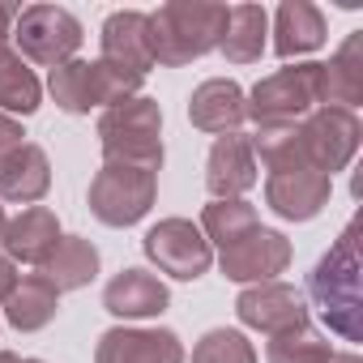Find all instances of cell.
<instances>
[{
	"instance_id": "cell-1",
	"label": "cell",
	"mask_w": 363,
	"mask_h": 363,
	"mask_svg": "<svg viewBox=\"0 0 363 363\" xmlns=\"http://www.w3.org/2000/svg\"><path fill=\"white\" fill-rule=\"evenodd\" d=\"M359 116L346 107H316L308 120L291 124V128H257L252 137V154H261V162L274 167H312L325 171L333 179V171H342L354 150H359Z\"/></svg>"
},
{
	"instance_id": "cell-2",
	"label": "cell",
	"mask_w": 363,
	"mask_h": 363,
	"mask_svg": "<svg viewBox=\"0 0 363 363\" xmlns=\"http://www.w3.org/2000/svg\"><path fill=\"white\" fill-rule=\"evenodd\" d=\"M308 295L312 308L320 312V320L346 337V342H363V299H359V218H350L342 227V235L333 240V248L316 261L312 278H308Z\"/></svg>"
},
{
	"instance_id": "cell-3",
	"label": "cell",
	"mask_w": 363,
	"mask_h": 363,
	"mask_svg": "<svg viewBox=\"0 0 363 363\" xmlns=\"http://www.w3.org/2000/svg\"><path fill=\"white\" fill-rule=\"evenodd\" d=\"M145 18H150L154 65H167V69H179V65L214 52L227 30V5H197V0H171V5Z\"/></svg>"
},
{
	"instance_id": "cell-4",
	"label": "cell",
	"mask_w": 363,
	"mask_h": 363,
	"mask_svg": "<svg viewBox=\"0 0 363 363\" xmlns=\"http://www.w3.org/2000/svg\"><path fill=\"white\" fill-rule=\"evenodd\" d=\"M99 145L107 162H137L158 171L162 167V111L154 99L133 94L103 111L99 120Z\"/></svg>"
},
{
	"instance_id": "cell-5",
	"label": "cell",
	"mask_w": 363,
	"mask_h": 363,
	"mask_svg": "<svg viewBox=\"0 0 363 363\" xmlns=\"http://www.w3.org/2000/svg\"><path fill=\"white\" fill-rule=\"evenodd\" d=\"M244 107L257 128H291L308 120L320 107V65H286L261 77L252 94H244Z\"/></svg>"
},
{
	"instance_id": "cell-6",
	"label": "cell",
	"mask_w": 363,
	"mask_h": 363,
	"mask_svg": "<svg viewBox=\"0 0 363 363\" xmlns=\"http://www.w3.org/2000/svg\"><path fill=\"white\" fill-rule=\"evenodd\" d=\"M48 90H52L56 107H65L69 116H86L90 107H116V103L133 99L141 90V77L120 73L103 60H69V65L52 69Z\"/></svg>"
},
{
	"instance_id": "cell-7",
	"label": "cell",
	"mask_w": 363,
	"mask_h": 363,
	"mask_svg": "<svg viewBox=\"0 0 363 363\" xmlns=\"http://www.w3.org/2000/svg\"><path fill=\"white\" fill-rule=\"evenodd\" d=\"M158 193V171L137 162H103L90 184V214L107 227H133L150 214Z\"/></svg>"
},
{
	"instance_id": "cell-8",
	"label": "cell",
	"mask_w": 363,
	"mask_h": 363,
	"mask_svg": "<svg viewBox=\"0 0 363 363\" xmlns=\"http://www.w3.org/2000/svg\"><path fill=\"white\" fill-rule=\"evenodd\" d=\"M13 39L26 60L60 69L82 48V22L60 5H26L13 18Z\"/></svg>"
},
{
	"instance_id": "cell-9",
	"label": "cell",
	"mask_w": 363,
	"mask_h": 363,
	"mask_svg": "<svg viewBox=\"0 0 363 363\" xmlns=\"http://www.w3.org/2000/svg\"><path fill=\"white\" fill-rule=\"evenodd\" d=\"M141 248H145V257H150L162 274H171V278H179V282H197V278L214 265L210 240H206L201 227H193L189 218H162L158 227L145 231Z\"/></svg>"
},
{
	"instance_id": "cell-10",
	"label": "cell",
	"mask_w": 363,
	"mask_h": 363,
	"mask_svg": "<svg viewBox=\"0 0 363 363\" xmlns=\"http://www.w3.org/2000/svg\"><path fill=\"white\" fill-rule=\"evenodd\" d=\"M218 261H223V274L231 282H274L291 265V240L282 231H269L257 223L252 231L231 240Z\"/></svg>"
},
{
	"instance_id": "cell-11",
	"label": "cell",
	"mask_w": 363,
	"mask_h": 363,
	"mask_svg": "<svg viewBox=\"0 0 363 363\" xmlns=\"http://www.w3.org/2000/svg\"><path fill=\"white\" fill-rule=\"evenodd\" d=\"M333 193V179L312 167H274L265 179V201L286 223H312Z\"/></svg>"
},
{
	"instance_id": "cell-12",
	"label": "cell",
	"mask_w": 363,
	"mask_h": 363,
	"mask_svg": "<svg viewBox=\"0 0 363 363\" xmlns=\"http://www.w3.org/2000/svg\"><path fill=\"white\" fill-rule=\"evenodd\" d=\"M235 312L248 329H261V333H282V329H295V325H308V303L295 286L286 282H257L248 286L240 299H235Z\"/></svg>"
},
{
	"instance_id": "cell-13",
	"label": "cell",
	"mask_w": 363,
	"mask_h": 363,
	"mask_svg": "<svg viewBox=\"0 0 363 363\" xmlns=\"http://www.w3.org/2000/svg\"><path fill=\"white\" fill-rule=\"evenodd\" d=\"M252 184H257L252 137H244V133L218 137L210 158H206V189L214 193V201H244V193Z\"/></svg>"
},
{
	"instance_id": "cell-14",
	"label": "cell",
	"mask_w": 363,
	"mask_h": 363,
	"mask_svg": "<svg viewBox=\"0 0 363 363\" xmlns=\"http://www.w3.org/2000/svg\"><path fill=\"white\" fill-rule=\"evenodd\" d=\"M103 65L133 73L145 82V73L154 69V52H150V18L137 9H120L103 22Z\"/></svg>"
},
{
	"instance_id": "cell-15",
	"label": "cell",
	"mask_w": 363,
	"mask_h": 363,
	"mask_svg": "<svg viewBox=\"0 0 363 363\" xmlns=\"http://www.w3.org/2000/svg\"><path fill=\"white\" fill-rule=\"evenodd\" d=\"M94 363H184V346L171 329H107Z\"/></svg>"
},
{
	"instance_id": "cell-16",
	"label": "cell",
	"mask_w": 363,
	"mask_h": 363,
	"mask_svg": "<svg viewBox=\"0 0 363 363\" xmlns=\"http://www.w3.org/2000/svg\"><path fill=\"white\" fill-rule=\"evenodd\" d=\"M189 120L193 128L201 133H214V137H227V133H240V124L248 120V107H244V90L227 77H210L193 90L189 99Z\"/></svg>"
},
{
	"instance_id": "cell-17",
	"label": "cell",
	"mask_w": 363,
	"mask_h": 363,
	"mask_svg": "<svg viewBox=\"0 0 363 363\" xmlns=\"http://www.w3.org/2000/svg\"><path fill=\"white\" fill-rule=\"evenodd\" d=\"M60 240H65V235H60V223H56V214H52L48 206L22 210L18 218L5 223V235H0L9 261H26V265H39V269H43V261L56 252Z\"/></svg>"
},
{
	"instance_id": "cell-18",
	"label": "cell",
	"mask_w": 363,
	"mask_h": 363,
	"mask_svg": "<svg viewBox=\"0 0 363 363\" xmlns=\"http://www.w3.org/2000/svg\"><path fill=\"white\" fill-rule=\"evenodd\" d=\"M167 303H171V295H167V286L150 269H120L103 286V308L111 316H124V320L158 316V312H167Z\"/></svg>"
},
{
	"instance_id": "cell-19",
	"label": "cell",
	"mask_w": 363,
	"mask_h": 363,
	"mask_svg": "<svg viewBox=\"0 0 363 363\" xmlns=\"http://www.w3.org/2000/svg\"><path fill=\"white\" fill-rule=\"evenodd\" d=\"M320 103L346 111L363 103V30H350L346 43L333 52V60L320 65Z\"/></svg>"
},
{
	"instance_id": "cell-20",
	"label": "cell",
	"mask_w": 363,
	"mask_h": 363,
	"mask_svg": "<svg viewBox=\"0 0 363 363\" xmlns=\"http://www.w3.org/2000/svg\"><path fill=\"white\" fill-rule=\"evenodd\" d=\"M52 189V167L48 154L39 145H22L0 162V201H18V206H35L43 193Z\"/></svg>"
},
{
	"instance_id": "cell-21",
	"label": "cell",
	"mask_w": 363,
	"mask_h": 363,
	"mask_svg": "<svg viewBox=\"0 0 363 363\" xmlns=\"http://www.w3.org/2000/svg\"><path fill=\"white\" fill-rule=\"evenodd\" d=\"M325 43V18L316 5L308 0H286L278 5V18H274V52L282 60H295V56H308Z\"/></svg>"
},
{
	"instance_id": "cell-22",
	"label": "cell",
	"mask_w": 363,
	"mask_h": 363,
	"mask_svg": "<svg viewBox=\"0 0 363 363\" xmlns=\"http://www.w3.org/2000/svg\"><path fill=\"white\" fill-rule=\"evenodd\" d=\"M56 308H60V291H56L43 274L18 278V286L5 295V320H9L13 329H22V333H35V329L52 325Z\"/></svg>"
},
{
	"instance_id": "cell-23",
	"label": "cell",
	"mask_w": 363,
	"mask_h": 363,
	"mask_svg": "<svg viewBox=\"0 0 363 363\" xmlns=\"http://www.w3.org/2000/svg\"><path fill=\"white\" fill-rule=\"evenodd\" d=\"M265 30H269V13L261 5H231L227 9V30L218 39V52L231 65H252L265 52Z\"/></svg>"
},
{
	"instance_id": "cell-24",
	"label": "cell",
	"mask_w": 363,
	"mask_h": 363,
	"mask_svg": "<svg viewBox=\"0 0 363 363\" xmlns=\"http://www.w3.org/2000/svg\"><path fill=\"white\" fill-rule=\"evenodd\" d=\"M43 278L56 286V291H77V286H90L99 278V248L82 235H65L56 244V252L43 261Z\"/></svg>"
},
{
	"instance_id": "cell-25",
	"label": "cell",
	"mask_w": 363,
	"mask_h": 363,
	"mask_svg": "<svg viewBox=\"0 0 363 363\" xmlns=\"http://www.w3.org/2000/svg\"><path fill=\"white\" fill-rule=\"evenodd\" d=\"M39 99H43V86L26 69V60L9 48H0V107L30 116V111H39Z\"/></svg>"
},
{
	"instance_id": "cell-26",
	"label": "cell",
	"mask_w": 363,
	"mask_h": 363,
	"mask_svg": "<svg viewBox=\"0 0 363 363\" xmlns=\"http://www.w3.org/2000/svg\"><path fill=\"white\" fill-rule=\"evenodd\" d=\"M261 218H257V210L248 206V201H210L206 210H201V235L210 240V244H218V248H227L231 240H240L244 231H252Z\"/></svg>"
},
{
	"instance_id": "cell-27",
	"label": "cell",
	"mask_w": 363,
	"mask_h": 363,
	"mask_svg": "<svg viewBox=\"0 0 363 363\" xmlns=\"http://www.w3.org/2000/svg\"><path fill=\"white\" fill-rule=\"evenodd\" d=\"M265 354H269V363H325L333 350H329V342L312 325H295V329L274 333Z\"/></svg>"
},
{
	"instance_id": "cell-28",
	"label": "cell",
	"mask_w": 363,
	"mask_h": 363,
	"mask_svg": "<svg viewBox=\"0 0 363 363\" xmlns=\"http://www.w3.org/2000/svg\"><path fill=\"white\" fill-rule=\"evenodd\" d=\"M193 363H257V350L240 329H210L197 342Z\"/></svg>"
},
{
	"instance_id": "cell-29",
	"label": "cell",
	"mask_w": 363,
	"mask_h": 363,
	"mask_svg": "<svg viewBox=\"0 0 363 363\" xmlns=\"http://www.w3.org/2000/svg\"><path fill=\"white\" fill-rule=\"evenodd\" d=\"M26 133H22V124L13 120V116H5V111H0V162H5L13 150H22L26 141H22Z\"/></svg>"
},
{
	"instance_id": "cell-30",
	"label": "cell",
	"mask_w": 363,
	"mask_h": 363,
	"mask_svg": "<svg viewBox=\"0 0 363 363\" xmlns=\"http://www.w3.org/2000/svg\"><path fill=\"white\" fill-rule=\"evenodd\" d=\"M18 286V274H13V261L9 257H0V299H5L9 291Z\"/></svg>"
},
{
	"instance_id": "cell-31",
	"label": "cell",
	"mask_w": 363,
	"mask_h": 363,
	"mask_svg": "<svg viewBox=\"0 0 363 363\" xmlns=\"http://www.w3.org/2000/svg\"><path fill=\"white\" fill-rule=\"evenodd\" d=\"M13 18H18L13 5H0V48H5V39H9V30H13Z\"/></svg>"
},
{
	"instance_id": "cell-32",
	"label": "cell",
	"mask_w": 363,
	"mask_h": 363,
	"mask_svg": "<svg viewBox=\"0 0 363 363\" xmlns=\"http://www.w3.org/2000/svg\"><path fill=\"white\" fill-rule=\"evenodd\" d=\"M325 363H359V354L354 350H342V354H329Z\"/></svg>"
},
{
	"instance_id": "cell-33",
	"label": "cell",
	"mask_w": 363,
	"mask_h": 363,
	"mask_svg": "<svg viewBox=\"0 0 363 363\" xmlns=\"http://www.w3.org/2000/svg\"><path fill=\"white\" fill-rule=\"evenodd\" d=\"M0 363H22L18 354H9V350H0Z\"/></svg>"
},
{
	"instance_id": "cell-34",
	"label": "cell",
	"mask_w": 363,
	"mask_h": 363,
	"mask_svg": "<svg viewBox=\"0 0 363 363\" xmlns=\"http://www.w3.org/2000/svg\"><path fill=\"white\" fill-rule=\"evenodd\" d=\"M5 223H9V218H5V210H0V235H5Z\"/></svg>"
},
{
	"instance_id": "cell-35",
	"label": "cell",
	"mask_w": 363,
	"mask_h": 363,
	"mask_svg": "<svg viewBox=\"0 0 363 363\" xmlns=\"http://www.w3.org/2000/svg\"><path fill=\"white\" fill-rule=\"evenodd\" d=\"M22 363H43V359H22Z\"/></svg>"
}]
</instances>
